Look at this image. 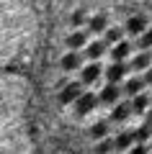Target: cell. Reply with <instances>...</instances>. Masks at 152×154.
<instances>
[{
	"mask_svg": "<svg viewBox=\"0 0 152 154\" xmlns=\"http://www.w3.org/2000/svg\"><path fill=\"white\" fill-rule=\"evenodd\" d=\"M103 51H106V44H103V41H90V44H85V54L90 57V59L103 57Z\"/></svg>",
	"mask_w": 152,
	"mask_h": 154,
	"instance_id": "obj_12",
	"label": "cell"
},
{
	"mask_svg": "<svg viewBox=\"0 0 152 154\" xmlns=\"http://www.w3.org/2000/svg\"><path fill=\"white\" fill-rule=\"evenodd\" d=\"M114 146H116V144L111 141L108 136H106L103 141H101V144H98V146H95V154H108V152H111V149H114Z\"/></svg>",
	"mask_w": 152,
	"mask_h": 154,
	"instance_id": "obj_19",
	"label": "cell"
},
{
	"mask_svg": "<svg viewBox=\"0 0 152 154\" xmlns=\"http://www.w3.org/2000/svg\"><path fill=\"white\" fill-rule=\"evenodd\" d=\"M129 54H131V44H126V41H119V44H114V51H111L114 62H124Z\"/></svg>",
	"mask_w": 152,
	"mask_h": 154,
	"instance_id": "obj_6",
	"label": "cell"
},
{
	"mask_svg": "<svg viewBox=\"0 0 152 154\" xmlns=\"http://www.w3.org/2000/svg\"><path fill=\"white\" fill-rule=\"evenodd\" d=\"M106 26H108V18L101 13V16H93L90 21H88V28H90L93 33H101V31H106Z\"/></svg>",
	"mask_w": 152,
	"mask_h": 154,
	"instance_id": "obj_9",
	"label": "cell"
},
{
	"mask_svg": "<svg viewBox=\"0 0 152 154\" xmlns=\"http://www.w3.org/2000/svg\"><path fill=\"white\" fill-rule=\"evenodd\" d=\"M144 80H137V77H131V80H126V85H124V90H126V95H131V98H134V95H139L142 93V88H144Z\"/></svg>",
	"mask_w": 152,
	"mask_h": 154,
	"instance_id": "obj_13",
	"label": "cell"
},
{
	"mask_svg": "<svg viewBox=\"0 0 152 154\" xmlns=\"http://www.w3.org/2000/svg\"><path fill=\"white\" fill-rule=\"evenodd\" d=\"M144 82H147V85H152V64L147 67V72H144Z\"/></svg>",
	"mask_w": 152,
	"mask_h": 154,
	"instance_id": "obj_24",
	"label": "cell"
},
{
	"mask_svg": "<svg viewBox=\"0 0 152 154\" xmlns=\"http://www.w3.org/2000/svg\"><path fill=\"white\" fill-rule=\"evenodd\" d=\"M144 28H147V21L142 16H134V18L126 21V31L129 33H144Z\"/></svg>",
	"mask_w": 152,
	"mask_h": 154,
	"instance_id": "obj_8",
	"label": "cell"
},
{
	"mask_svg": "<svg viewBox=\"0 0 152 154\" xmlns=\"http://www.w3.org/2000/svg\"><path fill=\"white\" fill-rule=\"evenodd\" d=\"M77 67H80V54L70 51V54H65V57H62V69L72 72V69H77Z\"/></svg>",
	"mask_w": 152,
	"mask_h": 154,
	"instance_id": "obj_14",
	"label": "cell"
},
{
	"mask_svg": "<svg viewBox=\"0 0 152 154\" xmlns=\"http://www.w3.org/2000/svg\"><path fill=\"white\" fill-rule=\"evenodd\" d=\"M70 23H72V26H82V23H85V13L75 11V13H72V18H70Z\"/></svg>",
	"mask_w": 152,
	"mask_h": 154,
	"instance_id": "obj_22",
	"label": "cell"
},
{
	"mask_svg": "<svg viewBox=\"0 0 152 154\" xmlns=\"http://www.w3.org/2000/svg\"><path fill=\"white\" fill-rule=\"evenodd\" d=\"M114 144H116V149H131V144H134V134H129V131L119 134Z\"/></svg>",
	"mask_w": 152,
	"mask_h": 154,
	"instance_id": "obj_18",
	"label": "cell"
},
{
	"mask_svg": "<svg viewBox=\"0 0 152 154\" xmlns=\"http://www.w3.org/2000/svg\"><path fill=\"white\" fill-rule=\"evenodd\" d=\"M80 77H82V82L85 85H90V82H95L98 77H101V67L93 62V64H88V67H82V72H80Z\"/></svg>",
	"mask_w": 152,
	"mask_h": 154,
	"instance_id": "obj_5",
	"label": "cell"
},
{
	"mask_svg": "<svg viewBox=\"0 0 152 154\" xmlns=\"http://www.w3.org/2000/svg\"><path fill=\"white\" fill-rule=\"evenodd\" d=\"M144 123H150V126H152V108L147 110V121H144Z\"/></svg>",
	"mask_w": 152,
	"mask_h": 154,
	"instance_id": "obj_25",
	"label": "cell"
},
{
	"mask_svg": "<svg viewBox=\"0 0 152 154\" xmlns=\"http://www.w3.org/2000/svg\"><path fill=\"white\" fill-rule=\"evenodd\" d=\"M108 136V123L101 121V123H93L90 126V139H106Z\"/></svg>",
	"mask_w": 152,
	"mask_h": 154,
	"instance_id": "obj_16",
	"label": "cell"
},
{
	"mask_svg": "<svg viewBox=\"0 0 152 154\" xmlns=\"http://www.w3.org/2000/svg\"><path fill=\"white\" fill-rule=\"evenodd\" d=\"M139 46H142V49H150V46H152V28L142 33V38H139Z\"/></svg>",
	"mask_w": 152,
	"mask_h": 154,
	"instance_id": "obj_21",
	"label": "cell"
},
{
	"mask_svg": "<svg viewBox=\"0 0 152 154\" xmlns=\"http://www.w3.org/2000/svg\"><path fill=\"white\" fill-rule=\"evenodd\" d=\"M129 154H147V146L144 144H134V146L129 149Z\"/></svg>",
	"mask_w": 152,
	"mask_h": 154,
	"instance_id": "obj_23",
	"label": "cell"
},
{
	"mask_svg": "<svg viewBox=\"0 0 152 154\" xmlns=\"http://www.w3.org/2000/svg\"><path fill=\"white\" fill-rule=\"evenodd\" d=\"M80 95H82V88H80L77 82H70V85H65V88H62V93H60V103H62V105H70V103H75Z\"/></svg>",
	"mask_w": 152,
	"mask_h": 154,
	"instance_id": "obj_1",
	"label": "cell"
},
{
	"mask_svg": "<svg viewBox=\"0 0 152 154\" xmlns=\"http://www.w3.org/2000/svg\"><path fill=\"white\" fill-rule=\"evenodd\" d=\"M95 103H98V98H95V95H90V93H82L80 98L75 100V110H77L80 116H85V113H90V110L95 108Z\"/></svg>",
	"mask_w": 152,
	"mask_h": 154,
	"instance_id": "obj_2",
	"label": "cell"
},
{
	"mask_svg": "<svg viewBox=\"0 0 152 154\" xmlns=\"http://www.w3.org/2000/svg\"><path fill=\"white\" fill-rule=\"evenodd\" d=\"M106 41H108V44H119V41H121V28H111V31H106Z\"/></svg>",
	"mask_w": 152,
	"mask_h": 154,
	"instance_id": "obj_20",
	"label": "cell"
},
{
	"mask_svg": "<svg viewBox=\"0 0 152 154\" xmlns=\"http://www.w3.org/2000/svg\"><path fill=\"white\" fill-rule=\"evenodd\" d=\"M131 134H134V144H144L147 139H152V126L144 123V126H139L137 131H131Z\"/></svg>",
	"mask_w": 152,
	"mask_h": 154,
	"instance_id": "obj_15",
	"label": "cell"
},
{
	"mask_svg": "<svg viewBox=\"0 0 152 154\" xmlns=\"http://www.w3.org/2000/svg\"><path fill=\"white\" fill-rule=\"evenodd\" d=\"M131 113H134V110H131V103H119L114 108V113H111V118H114V121H126Z\"/></svg>",
	"mask_w": 152,
	"mask_h": 154,
	"instance_id": "obj_7",
	"label": "cell"
},
{
	"mask_svg": "<svg viewBox=\"0 0 152 154\" xmlns=\"http://www.w3.org/2000/svg\"><path fill=\"white\" fill-rule=\"evenodd\" d=\"M131 110L134 113H144V110H150V95H134V100H131Z\"/></svg>",
	"mask_w": 152,
	"mask_h": 154,
	"instance_id": "obj_11",
	"label": "cell"
},
{
	"mask_svg": "<svg viewBox=\"0 0 152 154\" xmlns=\"http://www.w3.org/2000/svg\"><path fill=\"white\" fill-rule=\"evenodd\" d=\"M88 44V36L82 31H72L70 36H67V46L70 49H80V46H85Z\"/></svg>",
	"mask_w": 152,
	"mask_h": 154,
	"instance_id": "obj_10",
	"label": "cell"
},
{
	"mask_svg": "<svg viewBox=\"0 0 152 154\" xmlns=\"http://www.w3.org/2000/svg\"><path fill=\"white\" fill-rule=\"evenodd\" d=\"M126 72H129V67H126L124 62H114V64H108V69H106V77H108V82H119Z\"/></svg>",
	"mask_w": 152,
	"mask_h": 154,
	"instance_id": "obj_4",
	"label": "cell"
},
{
	"mask_svg": "<svg viewBox=\"0 0 152 154\" xmlns=\"http://www.w3.org/2000/svg\"><path fill=\"white\" fill-rule=\"evenodd\" d=\"M98 100L106 105H116L119 103V88H116V82H108L103 90H101V95H98Z\"/></svg>",
	"mask_w": 152,
	"mask_h": 154,
	"instance_id": "obj_3",
	"label": "cell"
},
{
	"mask_svg": "<svg viewBox=\"0 0 152 154\" xmlns=\"http://www.w3.org/2000/svg\"><path fill=\"white\" fill-rule=\"evenodd\" d=\"M150 64H152V57L147 54V51H142V54H137L134 59H131V67H134V69H147Z\"/></svg>",
	"mask_w": 152,
	"mask_h": 154,
	"instance_id": "obj_17",
	"label": "cell"
}]
</instances>
